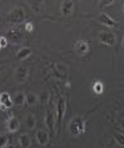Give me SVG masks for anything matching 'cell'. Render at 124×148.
Here are the masks:
<instances>
[{"mask_svg":"<svg viewBox=\"0 0 124 148\" xmlns=\"http://www.w3.org/2000/svg\"><path fill=\"white\" fill-rule=\"evenodd\" d=\"M14 105L16 106H23L26 103V94L22 92H18L13 97Z\"/></svg>","mask_w":124,"mask_h":148,"instance_id":"obj_17","label":"cell"},{"mask_svg":"<svg viewBox=\"0 0 124 148\" xmlns=\"http://www.w3.org/2000/svg\"><path fill=\"white\" fill-rule=\"evenodd\" d=\"M121 44H122V46H123V48H124V37H123V40H122V42H121Z\"/></svg>","mask_w":124,"mask_h":148,"instance_id":"obj_25","label":"cell"},{"mask_svg":"<svg viewBox=\"0 0 124 148\" xmlns=\"http://www.w3.org/2000/svg\"><path fill=\"white\" fill-rule=\"evenodd\" d=\"M96 20L101 24L109 28H114L117 25V22L106 13H100L98 14L96 17Z\"/></svg>","mask_w":124,"mask_h":148,"instance_id":"obj_7","label":"cell"},{"mask_svg":"<svg viewBox=\"0 0 124 148\" xmlns=\"http://www.w3.org/2000/svg\"><path fill=\"white\" fill-rule=\"evenodd\" d=\"M75 49L77 53L79 56H84L89 52V45L88 42L84 40H79L75 43Z\"/></svg>","mask_w":124,"mask_h":148,"instance_id":"obj_12","label":"cell"},{"mask_svg":"<svg viewBox=\"0 0 124 148\" xmlns=\"http://www.w3.org/2000/svg\"><path fill=\"white\" fill-rule=\"evenodd\" d=\"M26 18V12L23 8L16 7L9 12L7 16V21L9 23L18 25L23 23Z\"/></svg>","mask_w":124,"mask_h":148,"instance_id":"obj_2","label":"cell"},{"mask_svg":"<svg viewBox=\"0 0 124 148\" xmlns=\"http://www.w3.org/2000/svg\"><path fill=\"white\" fill-rule=\"evenodd\" d=\"M123 13L124 14V4H123Z\"/></svg>","mask_w":124,"mask_h":148,"instance_id":"obj_26","label":"cell"},{"mask_svg":"<svg viewBox=\"0 0 124 148\" xmlns=\"http://www.w3.org/2000/svg\"><path fill=\"white\" fill-rule=\"evenodd\" d=\"M58 123V113L56 104L50 105L47 109L45 116V124L48 131L52 133H55L56 123Z\"/></svg>","mask_w":124,"mask_h":148,"instance_id":"obj_1","label":"cell"},{"mask_svg":"<svg viewBox=\"0 0 124 148\" xmlns=\"http://www.w3.org/2000/svg\"><path fill=\"white\" fill-rule=\"evenodd\" d=\"M3 63H2V62H0V66H1V64H2Z\"/></svg>","mask_w":124,"mask_h":148,"instance_id":"obj_27","label":"cell"},{"mask_svg":"<svg viewBox=\"0 0 124 148\" xmlns=\"http://www.w3.org/2000/svg\"><path fill=\"white\" fill-rule=\"evenodd\" d=\"M104 148H107V147H104Z\"/></svg>","mask_w":124,"mask_h":148,"instance_id":"obj_29","label":"cell"},{"mask_svg":"<svg viewBox=\"0 0 124 148\" xmlns=\"http://www.w3.org/2000/svg\"><path fill=\"white\" fill-rule=\"evenodd\" d=\"M31 54H32V50L31 48L23 47L17 51L16 57L18 60H24L29 58L31 56Z\"/></svg>","mask_w":124,"mask_h":148,"instance_id":"obj_13","label":"cell"},{"mask_svg":"<svg viewBox=\"0 0 124 148\" xmlns=\"http://www.w3.org/2000/svg\"><path fill=\"white\" fill-rule=\"evenodd\" d=\"M25 29H26V31H28V32H31V31H33V30H34V25H33V23H31V22L26 23V25H25Z\"/></svg>","mask_w":124,"mask_h":148,"instance_id":"obj_23","label":"cell"},{"mask_svg":"<svg viewBox=\"0 0 124 148\" xmlns=\"http://www.w3.org/2000/svg\"><path fill=\"white\" fill-rule=\"evenodd\" d=\"M93 90L96 94H101L103 90L102 83L100 82H97L93 86Z\"/></svg>","mask_w":124,"mask_h":148,"instance_id":"obj_19","label":"cell"},{"mask_svg":"<svg viewBox=\"0 0 124 148\" xmlns=\"http://www.w3.org/2000/svg\"><path fill=\"white\" fill-rule=\"evenodd\" d=\"M14 106L13 99L8 92L0 93V110L6 111Z\"/></svg>","mask_w":124,"mask_h":148,"instance_id":"obj_6","label":"cell"},{"mask_svg":"<svg viewBox=\"0 0 124 148\" xmlns=\"http://www.w3.org/2000/svg\"><path fill=\"white\" fill-rule=\"evenodd\" d=\"M4 148H15L14 145H8L6 146V147H4Z\"/></svg>","mask_w":124,"mask_h":148,"instance_id":"obj_24","label":"cell"},{"mask_svg":"<svg viewBox=\"0 0 124 148\" xmlns=\"http://www.w3.org/2000/svg\"><path fill=\"white\" fill-rule=\"evenodd\" d=\"M114 1H99V4L101 7V8H104V7H108L109 6H111V4H114Z\"/></svg>","mask_w":124,"mask_h":148,"instance_id":"obj_21","label":"cell"},{"mask_svg":"<svg viewBox=\"0 0 124 148\" xmlns=\"http://www.w3.org/2000/svg\"><path fill=\"white\" fill-rule=\"evenodd\" d=\"M114 138H115L116 141L119 145L121 146H124V135L121 134V133H116L114 134Z\"/></svg>","mask_w":124,"mask_h":148,"instance_id":"obj_20","label":"cell"},{"mask_svg":"<svg viewBox=\"0 0 124 148\" xmlns=\"http://www.w3.org/2000/svg\"><path fill=\"white\" fill-rule=\"evenodd\" d=\"M56 109L58 113V122L60 123L65 116L66 109H67V103L63 98H60L56 103Z\"/></svg>","mask_w":124,"mask_h":148,"instance_id":"obj_11","label":"cell"},{"mask_svg":"<svg viewBox=\"0 0 124 148\" xmlns=\"http://www.w3.org/2000/svg\"><path fill=\"white\" fill-rule=\"evenodd\" d=\"M21 127V123L17 117L12 116L7 121V129L11 133L18 132Z\"/></svg>","mask_w":124,"mask_h":148,"instance_id":"obj_10","label":"cell"},{"mask_svg":"<svg viewBox=\"0 0 124 148\" xmlns=\"http://www.w3.org/2000/svg\"><path fill=\"white\" fill-rule=\"evenodd\" d=\"M18 142L21 148H29L31 145V139L27 133H22L18 136Z\"/></svg>","mask_w":124,"mask_h":148,"instance_id":"obj_15","label":"cell"},{"mask_svg":"<svg viewBox=\"0 0 124 148\" xmlns=\"http://www.w3.org/2000/svg\"><path fill=\"white\" fill-rule=\"evenodd\" d=\"M98 39L100 42L108 46H114L117 42L116 36L111 31H100L98 34Z\"/></svg>","mask_w":124,"mask_h":148,"instance_id":"obj_5","label":"cell"},{"mask_svg":"<svg viewBox=\"0 0 124 148\" xmlns=\"http://www.w3.org/2000/svg\"><path fill=\"white\" fill-rule=\"evenodd\" d=\"M8 44V41L7 38H5L4 36H1L0 37V45H1V48H5L7 47Z\"/></svg>","mask_w":124,"mask_h":148,"instance_id":"obj_22","label":"cell"},{"mask_svg":"<svg viewBox=\"0 0 124 148\" xmlns=\"http://www.w3.org/2000/svg\"><path fill=\"white\" fill-rule=\"evenodd\" d=\"M40 98L34 92H29L26 94V103L29 106H35L39 103Z\"/></svg>","mask_w":124,"mask_h":148,"instance_id":"obj_16","label":"cell"},{"mask_svg":"<svg viewBox=\"0 0 124 148\" xmlns=\"http://www.w3.org/2000/svg\"><path fill=\"white\" fill-rule=\"evenodd\" d=\"M9 138L6 133H0V148H4L8 145Z\"/></svg>","mask_w":124,"mask_h":148,"instance_id":"obj_18","label":"cell"},{"mask_svg":"<svg viewBox=\"0 0 124 148\" xmlns=\"http://www.w3.org/2000/svg\"><path fill=\"white\" fill-rule=\"evenodd\" d=\"M1 48H1V45H0V50H1Z\"/></svg>","mask_w":124,"mask_h":148,"instance_id":"obj_28","label":"cell"},{"mask_svg":"<svg viewBox=\"0 0 124 148\" xmlns=\"http://www.w3.org/2000/svg\"><path fill=\"white\" fill-rule=\"evenodd\" d=\"M35 138L38 144L41 146H45L50 141V133L48 130L40 129L36 133Z\"/></svg>","mask_w":124,"mask_h":148,"instance_id":"obj_8","label":"cell"},{"mask_svg":"<svg viewBox=\"0 0 124 148\" xmlns=\"http://www.w3.org/2000/svg\"><path fill=\"white\" fill-rule=\"evenodd\" d=\"M29 77V69L24 64L18 65L13 74L14 81L18 84H23L27 82Z\"/></svg>","mask_w":124,"mask_h":148,"instance_id":"obj_4","label":"cell"},{"mask_svg":"<svg viewBox=\"0 0 124 148\" xmlns=\"http://www.w3.org/2000/svg\"><path fill=\"white\" fill-rule=\"evenodd\" d=\"M68 129L70 134L74 137L80 136L86 130L85 121L79 116L74 117L70 121Z\"/></svg>","mask_w":124,"mask_h":148,"instance_id":"obj_3","label":"cell"},{"mask_svg":"<svg viewBox=\"0 0 124 148\" xmlns=\"http://www.w3.org/2000/svg\"><path fill=\"white\" fill-rule=\"evenodd\" d=\"M60 12L62 16L65 17L70 16L73 15L75 10V3L73 1H63L60 4Z\"/></svg>","mask_w":124,"mask_h":148,"instance_id":"obj_9","label":"cell"},{"mask_svg":"<svg viewBox=\"0 0 124 148\" xmlns=\"http://www.w3.org/2000/svg\"><path fill=\"white\" fill-rule=\"evenodd\" d=\"M24 123L26 125V128L29 130H34L37 124V120L36 116H34L33 113H29L26 116L24 119Z\"/></svg>","mask_w":124,"mask_h":148,"instance_id":"obj_14","label":"cell"}]
</instances>
